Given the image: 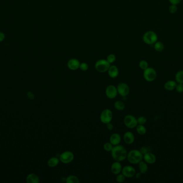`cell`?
<instances>
[{
    "label": "cell",
    "mask_w": 183,
    "mask_h": 183,
    "mask_svg": "<svg viewBox=\"0 0 183 183\" xmlns=\"http://www.w3.org/2000/svg\"><path fill=\"white\" fill-rule=\"evenodd\" d=\"M111 155L115 161L121 162L127 159L128 152L123 146L118 144L113 147Z\"/></svg>",
    "instance_id": "6da1fadb"
},
{
    "label": "cell",
    "mask_w": 183,
    "mask_h": 183,
    "mask_svg": "<svg viewBox=\"0 0 183 183\" xmlns=\"http://www.w3.org/2000/svg\"><path fill=\"white\" fill-rule=\"evenodd\" d=\"M143 155L140 150L137 149L132 150L128 153L127 159L128 162L132 164H137L143 161Z\"/></svg>",
    "instance_id": "7a4b0ae2"
},
{
    "label": "cell",
    "mask_w": 183,
    "mask_h": 183,
    "mask_svg": "<svg viewBox=\"0 0 183 183\" xmlns=\"http://www.w3.org/2000/svg\"><path fill=\"white\" fill-rule=\"evenodd\" d=\"M158 36L155 32L152 31H148L143 34V42L147 45H154L157 41Z\"/></svg>",
    "instance_id": "3957f363"
},
{
    "label": "cell",
    "mask_w": 183,
    "mask_h": 183,
    "mask_svg": "<svg viewBox=\"0 0 183 183\" xmlns=\"http://www.w3.org/2000/svg\"><path fill=\"white\" fill-rule=\"evenodd\" d=\"M110 66V64L107 61V60L104 59H101L98 60L95 64V69L98 72L101 73H104L108 71Z\"/></svg>",
    "instance_id": "277c9868"
},
{
    "label": "cell",
    "mask_w": 183,
    "mask_h": 183,
    "mask_svg": "<svg viewBox=\"0 0 183 183\" xmlns=\"http://www.w3.org/2000/svg\"><path fill=\"white\" fill-rule=\"evenodd\" d=\"M143 76L144 79L146 81L152 82L156 79L157 76V73L154 68L152 67L147 68L146 69L144 70Z\"/></svg>",
    "instance_id": "5b68a950"
},
{
    "label": "cell",
    "mask_w": 183,
    "mask_h": 183,
    "mask_svg": "<svg viewBox=\"0 0 183 183\" xmlns=\"http://www.w3.org/2000/svg\"><path fill=\"white\" fill-rule=\"evenodd\" d=\"M113 118V113L111 110L106 109L103 110L100 114V121L104 124L111 122Z\"/></svg>",
    "instance_id": "8992f818"
},
{
    "label": "cell",
    "mask_w": 183,
    "mask_h": 183,
    "mask_svg": "<svg viewBox=\"0 0 183 183\" xmlns=\"http://www.w3.org/2000/svg\"><path fill=\"white\" fill-rule=\"evenodd\" d=\"M124 124L129 129H133L138 125L137 119L131 114H128L124 118Z\"/></svg>",
    "instance_id": "52a82bcc"
},
{
    "label": "cell",
    "mask_w": 183,
    "mask_h": 183,
    "mask_svg": "<svg viewBox=\"0 0 183 183\" xmlns=\"http://www.w3.org/2000/svg\"><path fill=\"white\" fill-rule=\"evenodd\" d=\"M60 162L63 164H69L72 162L74 158L73 153L71 151H65L59 156Z\"/></svg>",
    "instance_id": "ba28073f"
},
{
    "label": "cell",
    "mask_w": 183,
    "mask_h": 183,
    "mask_svg": "<svg viewBox=\"0 0 183 183\" xmlns=\"http://www.w3.org/2000/svg\"><path fill=\"white\" fill-rule=\"evenodd\" d=\"M118 94L122 97H126L130 93V87L125 83H120L117 86Z\"/></svg>",
    "instance_id": "9c48e42d"
},
{
    "label": "cell",
    "mask_w": 183,
    "mask_h": 183,
    "mask_svg": "<svg viewBox=\"0 0 183 183\" xmlns=\"http://www.w3.org/2000/svg\"><path fill=\"white\" fill-rule=\"evenodd\" d=\"M122 174H123L126 178H132L135 176L136 170L132 166L126 165L122 169Z\"/></svg>",
    "instance_id": "30bf717a"
},
{
    "label": "cell",
    "mask_w": 183,
    "mask_h": 183,
    "mask_svg": "<svg viewBox=\"0 0 183 183\" xmlns=\"http://www.w3.org/2000/svg\"><path fill=\"white\" fill-rule=\"evenodd\" d=\"M106 95L109 99H113L117 97L118 92L117 87L113 85H109L106 89Z\"/></svg>",
    "instance_id": "8fae6325"
},
{
    "label": "cell",
    "mask_w": 183,
    "mask_h": 183,
    "mask_svg": "<svg viewBox=\"0 0 183 183\" xmlns=\"http://www.w3.org/2000/svg\"><path fill=\"white\" fill-rule=\"evenodd\" d=\"M80 62L77 59H71L67 62V67L71 70H76L79 68Z\"/></svg>",
    "instance_id": "7c38bea8"
},
{
    "label": "cell",
    "mask_w": 183,
    "mask_h": 183,
    "mask_svg": "<svg viewBox=\"0 0 183 183\" xmlns=\"http://www.w3.org/2000/svg\"><path fill=\"white\" fill-rule=\"evenodd\" d=\"M122 169L123 167L120 162L115 161L111 165V171L113 174L115 175L121 174L122 172Z\"/></svg>",
    "instance_id": "4fadbf2b"
},
{
    "label": "cell",
    "mask_w": 183,
    "mask_h": 183,
    "mask_svg": "<svg viewBox=\"0 0 183 183\" xmlns=\"http://www.w3.org/2000/svg\"><path fill=\"white\" fill-rule=\"evenodd\" d=\"M143 159L145 162H146L147 164H152L155 163L156 161L155 155L150 152L143 155Z\"/></svg>",
    "instance_id": "5bb4252c"
},
{
    "label": "cell",
    "mask_w": 183,
    "mask_h": 183,
    "mask_svg": "<svg viewBox=\"0 0 183 183\" xmlns=\"http://www.w3.org/2000/svg\"><path fill=\"white\" fill-rule=\"evenodd\" d=\"M123 140L125 144H131L134 142L135 137L133 133L131 132H126L123 135Z\"/></svg>",
    "instance_id": "9a60e30c"
},
{
    "label": "cell",
    "mask_w": 183,
    "mask_h": 183,
    "mask_svg": "<svg viewBox=\"0 0 183 183\" xmlns=\"http://www.w3.org/2000/svg\"><path fill=\"white\" fill-rule=\"evenodd\" d=\"M108 75L112 79H115L118 76L119 70L117 66L115 65L110 66V67L108 70Z\"/></svg>",
    "instance_id": "2e32d148"
},
{
    "label": "cell",
    "mask_w": 183,
    "mask_h": 183,
    "mask_svg": "<svg viewBox=\"0 0 183 183\" xmlns=\"http://www.w3.org/2000/svg\"><path fill=\"white\" fill-rule=\"evenodd\" d=\"M121 142V137L118 133H113L111 135L110 137V142L113 146L119 144Z\"/></svg>",
    "instance_id": "e0dca14e"
},
{
    "label": "cell",
    "mask_w": 183,
    "mask_h": 183,
    "mask_svg": "<svg viewBox=\"0 0 183 183\" xmlns=\"http://www.w3.org/2000/svg\"><path fill=\"white\" fill-rule=\"evenodd\" d=\"M177 83L174 81L169 80L165 83L164 88L166 90L168 91H172L176 88L177 86Z\"/></svg>",
    "instance_id": "ac0fdd59"
},
{
    "label": "cell",
    "mask_w": 183,
    "mask_h": 183,
    "mask_svg": "<svg viewBox=\"0 0 183 183\" xmlns=\"http://www.w3.org/2000/svg\"><path fill=\"white\" fill-rule=\"evenodd\" d=\"M60 160L58 157H52L48 161L47 164L50 168H55L58 165Z\"/></svg>",
    "instance_id": "d6986e66"
},
{
    "label": "cell",
    "mask_w": 183,
    "mask_h": 183,
    "mask_svg": "<svg viewBox=\"0 0 183 183\" xmlns=\"http://www.w3.org/2000/svg\"><path fill=\"white\" fill-rule=\"evenodd\" d=\"M138 168L139 169V171L142 174H146L148 170V164L145 161H141V162L138 163Z\"/></svg>",
    "instance_id": "ffe728a7"
},
{
    "label": "cell",
    "mask_w": 183,
    "mask_h": 183,
    "mask_svg": "<svg viewBox=\"0 0 183 183\" xmlns=\"http://www.w3.org/2000/svg\"><path fill=\"white\" fill-rule=\"evenodd\" d=\"M26 181L28 183H39L40 182V179L37 174H31L28 176Z\"/></svg>",
    "instance_id": "44dd1931"
},
{
    "label": "cell",
    "mask_w": 183,
    "mask_h": 183,
    "mask_svg": "<svg viewBox=\"0 0 183 183\" xmlns=\"http://www.w3.org/2000/svg\"><path fill=\"white\" fill-rule=\"evenodd\" d=\"M65 182L67 183H79V178L74 175H69L66 178Z\"/></svg>",
    "instance_id": "7402d4cb"
},
{
    "label": "cell",
    "mask_w": 183,
    "mask_h": 183,
    "mask_svg": "<svg viewBox=\"0 0 183 183\" xmlns=\"http://www.w3.org/2000/svg\"><path fill=\"white\" fill-rule=\"evenodd\" d=\"M114 107L116 110L121 111L124 110L125 108V105L124 103L122 101H117L114 103Z\"/></svg>",
    "instance_id": "603a6c76"
},
{
    "label": "cell",
    "mask_w": 183,
    "mask_h": 183,
    "mask_svg": "<svg viewBox=\"0 0 183 183\" xmlns=\"http://www.w3.org/2000/svg\"><path fill=\"white\" fill-rule=\"evenodd\" d=\"M136 131L138 134L140 135H143L146 133L147 129L143 125L138 124V125L136 126Z\"/></svg>",
    "instance_id": "cb8c5ba5"
},
{
    "label": "cell",
    "mask_w": 183,
    "mask_h": 183,
    "mask_svg": "<svg viewBox=\"0 0 183 183\" xmlns=\"http://www.w3.org/2000/svg\"><path fill=\"white\" fill-rule=\"evenodd\" d=\"M175 79L177 83L183 84V70H179L176 74Z\"/></svg>",
    "instance_id": "d4e9b609"
},
{
    "label": "cell",
    "mask_w": 183,
    "mask_h": 183,
    "mask_svg": "<svg viewBox=\"0 0 183 183\" xmlns=\"http://www.w3.org/2000/svg\"><path fill=\"white\" fill-rule=\"evenodd\" d=\"M154 48L155 49L156 51L157 52H161L165 48V46L161 42V41H156L154 44Z\"/></svg>",
    "instance_id": "484cf974"
},
{
    "label": "cell",
    "mask_w": 183,
    "mask_h": 183,
    "mask_svg": "<svg viewBox=\"0 0 183 183\" xmlns=\"http://www.w3.org/2000/svg\"><path fill=\"white\" fill-rule=\"evenodd\" d=\"M113 146L112 144L109 142H106L104 144V149L105 151L107 152H111L113 148Z\"/></svg>",
    "instance_id": "4316f807"
},
{
    "label": "cell",
    "mask_w": 183,
    "mask_h": 183,
    "mask_svg": "<svg viewBox=\"0 0 183 183\" xmlns=\"http://www.w3.org/2000/svg\"><path fill=\"white\" fill-rule=\"evenodd\" d=\"M125 178H126V177L123 174H121V173L118 174L116 176V182H117L118 183H123L125 181Z\"/></svg>",
    "instance_id": "83f0119b"
},
{
    "label": "cell",
    "mask_w": 183,
    "mask_h": 183,
    "mask_svg": "<svg viewBox=\"0 0 183 183\" xmlns=\"http://www.w3.org/2000/svg\"><path fill=\"white\" fill-rule=\"evenodd\" d=\"M139 66V67L141 69H143V70L146 69L147 68L149 67L148 62L146 60H144L140 61Z\"/></svg>",
    "instance_id": "f1b7e54d"
},
{
    "label": "cell",
    "mask_w": 183,
    "mask_h": 183,
    "mask_svg": "<svg viewBox=\"0 0 183 183\" xmlns=\"http://www.w3.org/2000/svg\"><path fill=\"white\" fill-rule=\"evenodd\" d=\"M147 118L144 116H140L137 118L138 124L144 125L147 122Z\"/></svg>",
    "instance_id": "f546056e"
},
{
    "label": "cell",
    "mask_w": 183,
    "mask_h": 183,
    "mask_svg": "<svg viewBox=\"0 0 183 183\" xmlns=\"http://www.w3.org/2000/svg\"><path fill=\"white\" fill-rule=\"evenodd\" d=\"M116 56L113 54H110L109 55H108L107 58V61L111 64H113L115 61H116Z\"/></svg>",
    "instance_id": "4dcf8cb0"
},
{
    "label": "cell",
    "mask_w": 183,
    "mask_h": 183,
    "mask_svg": "<svg viewBox=\"0 0 183 183\" xmlns=\"http://www.w3.org/2000/svg\"><path fill=\"white\" fill-rule=\"evenodd\" d=\"M79 69L82 71H85L89 69V65L86 62H82L80 64Z\"/></svg>",
    "instance_id": "1f68e13d"
},
{
    "label": "cell",
    "mask_w": 183,
    "mask_h": 183,
    "mask_svg": "<svg viewBox=\"0 0 183 183\" xmlns=\"http://www.w3.org/2000/svg\"><path fill=\"white\" fill-rule=\"evenodd\" d=\"M169 12H170L172 14H174L176 12H177V7L176 5H174V4H171L170 6H169Z\"/></svg>",
    "instance_id": "d6a6232c"
},
{
    "label": "cell",
    "mask_w": 183,
    "mask_h": 183,
    "mask_svg": "<svg viewBox=\"0 0 183 183\" xmlns=\"http://www.w3.org/2000/svg\"><path fill=\"white\" fill-rule=\"evenodd\" d=\"M175 89L176 90L177 92L178 93H183V84L177 83V86Z\"/></svg>",
    "instance_id": "836d02e7"
},
{
    "label": "cell",
    "mask_w": 183,
    "mask_h": 183,
    "mask_svg": "<svg viewBox=\"0 0 183 183\" xmlns=\"http://www.w3.org/2000/svg\"><path fill=\"white\" fill-rule=\"evenodd\" d=\"M140 152L141 153L143 154V155H145V154H146L147 153L149 152V149H148V148L147 147H142L141 148H140Z\"/></svg>",
    "instance_id": "e575fe53"
},
{
    "label": "cell",
    "mask_w": 183,
    "mask_h": 183,
    "mask_svg": "<svg viewBox=\"0 0 183 183\" xmlns=\"http://www.w3.org/2000/svg\"><path fill=\"white\" fill-rule=\"evenodd\" d=\"M182 0H169V2L171 3V4H174V5H176L179 4L181 2Z\"/></svg>",
    "instance_id": "d590c367"
},
{
    "label": "cell",
    "mask_w": 183,
    "mask_h": 183,
    "mask_svg": "<svg viewBox=\"0 0 183 183\" xmlns=\"http://www.w3.org/2000/svg\"><path fill=\"white\" fill-rule=\"evenodd\" d=\"M106 125H107V129L109 131H112L113 129V124H111V122L107 124H106Z\"/></svg>",
    "instance_id": "8d00e7d4"
},
{
    "label": "cell",
    "mask_w": 183,
    "mask_h": 183,
    "mask_svg": "<svg viewBox=\"0 0 183 183\" xmlns=\"http://www.w3.org/2000/svg\"><path fill=\"white\" fill-rule=\"evenodd\" d=\"M5 39V34L3 32H0V42L2 41Z\"/></svg>",
    "instance_id": "74e56055"
},
{
    "label": "cell",
    "mask_w": 183,
    "mask_h": 183,
    "mask_svg": "<svg viewBox=\"0 0 183 183\" xmlns=\"http://www.w3.org/2000/svg\"><path fill=\"white\" fill-rule=\"evenodd\" d=\"M28 97L30 99H33L34 98V95L30 92H28Z\"/></svg>",
    "instance_id": "f35d334b"
},
{
    "label": "cell",
    "mask_w": 183,
    "mask_h": 183,
    "mask_svg": "<svg viewBox=\"0 0 183 183\" xmlns=\"http://www.w3.org/2000/svg\"><path fill=\"white\" fill-rule=\"evenodd\" d=\"M141 174H142L140 172H138V173H136L135 175V177H136L137 179H139L141 177Z\"/></svg>",
    "instance_id": "ab89813d"
}]
</instances>
